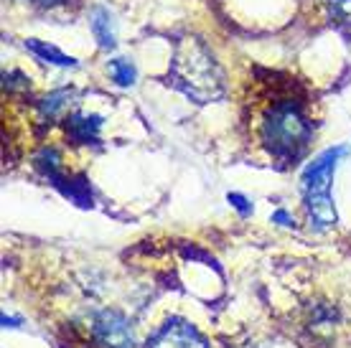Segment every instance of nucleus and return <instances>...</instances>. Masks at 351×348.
I'll return each mask as SVG.
<instances>
[{
	"label": "nucleus",
	"mask_w": 351,
	"mask_h": 348,
	"mask_svg": "<svg viewBox=\"0 0 351 348\" xmlns=\"http://www.w3.org/2000/svg\"><path fill=\"white\" fill-rule=\"evenodd\" d=\"M168 79L178 92L199 105H209L224 97V74L209 46L196 36H184L173 46Z\"/></svg>",
	"instance_id": "nucleus-1"
},
{
	"label": "nucleus",
	"mask_w": 351,
	"mask_h": 348,
	"mask_svg": "<svg viewBox=\"0 0 351 348\" xmlns=\"http://www.w3.org/2000/svg\"><path fill=\"white\" fill-rule=\"evenodd\" d=\"M313 125L303 102L295 97H278L260 120V140L265 150L282 163H293L306 153Z\"/></svg>",
	"instance_id": "nucleus-2"
},
{
	"label": "nucleus",
	"mask_w": 351,
	"mask_h": 348,
	"mask_svg": "<svg viewBox=\"0 0 351 348\" xmlns=\"http://www.w3.org/2000/svg\"><path fill=\"white\" fill-rule=\"evenodd\" d=\"M346 156V148H328L318 158H313V163H308L303 171L300 186H303V201L311 221L318 229L334 227L336 224V209L334 199H331V178H334L336 163L339 158Z\"/></svg>",
	"instance_id": "nucleus-3"
},
{
	"label": "nucleus",
	"mask_w": 351,
	"mask_h": 348,
	"mask_svg": "<svg viewBox=\"0 0 351 348\" xmlns=\"http://www.w3.org/2000/svg\"><path fill=\"white\" fill-rule=\"evenodd\" d=\"M89 336L99 348H135L128 318L117 310H97L89 315Z\"/></svg>",
	"instance_id": "nucleus-4"
},
{
	"label": "nucleus",
	"mask_w": 351,
	"mask_h": 348,
	"mask_svg": "<svg viewBox=\"0 0 351 348\" xmlns=\"http://www.w3.org/2000/svg\"><path fill=\"white\" fill-rule=\"evenodd\" d=\"M36 168L49 178V183H53L64 196H69L71 201H77L80 206H92V193L84 178H66V173L62 171V158L53 148H44L36 156Z\"/></svg>",
	"instance_id": "nucleus-5"
},
{
	"label": "nucleus",
	"mask_w": 351,
	"mask_h": 348,
	"mask_svg": "<svg viewBox=\"0 0 351 348\" xmlns=\"http://www.w3.org/2000/svg\"><path fill=\"white\" fill-rule=\"evenodd\" d=\"M148 348H209V340L191 323L173 318L150 336Z\"/></svg>",
	"instance_id": "nucleus-6"
},
{
	"label": "nucleus",
	"mask_w": 351,
	"mask_h": 348,
	"mask_svg": "<svg viewBox=\"0 0 351 348\" xmlns=\"http://www.w3.org/2000/svg\"><path fill=\"white\" fill-rule=\"evenodd\" d=\"M99 127H102V120L97 114H71V117H66V135L80 145L97 142Z\"/></svg>",
	"instance_id": "nucleus-7"
},
{
	"label": "nucleus",
	"mask_w": 351,
	"mask_h": 348,
	"mask_svg": "<svg viewBox=\"0 0 351 348\" xmlns=\"http://www.w3.org/2000/svg\"><path fill=\"white\" fill-rule=\"evenodd\" d=\"M89 26H92V34H95V38L99 41L102 49H114L117 34H114V21H112V13H110V10L107 8L92 10V21H89Z\"/></svg>",
	"instance_id": "nucleus-8"
},
{
	"label": "nucleus",
	"mask_w": 351,
	"mask_h": 348,
	"mask_svg": "<svg viewBox=\"0 0 351 348\" xmlns=\"http://www.w3.org/2000/svg\"><path fill=\"white\" fill-rule=\"evenodd\" d=\"M26 49L34 56H38L41 61H49V64H56V66H77V59L74 56H66L64 51H59L56 46H51V44H46V41H38V38H28L26 41Z\"/></svg>",
	"instance_id": "nucleus-9"
},
{
	"label": "nucleus",
	"mask_w": 351,
	"mask_h": 348,
	"mask_svg": "<svg viewBox=\"0 0 351 348\" xmlns=\"http://www.w3.org/2000/svg\"><path fill=\"white\" fill-rule=\"evenodd\" d=\"M66 99H69V92H66V89H62V92H53V95H49L46 99H41V102H38L41 122H53V120H56V117H59V112L64 110V105H66Z\"/></svg>",
	"instance_id": "nucleus-10"
},
{
	"label": "nucleus",
	"mask_w": 351,
	"mask_h": 348,
	"mask_svg": "<svg viewBox=\"0 0 351 348\" xmlns=\"http://www.w3.org/2000/svg\"><path fill=\"white\" fill-rule=\"evenodd\" d=\"M316 3L326 10V16L331 21L351 26V0H316Z\"/></svg>",
	"instance_id": "nucleus-11"
},
{
	"label": "nucleus",
	"mask_w": 351,
	"mask_h": 348,
	"mask_svg": "<svg viewBox=\"0 0 351 348\" xmlns=\"http://www.w3.org/2000/svg\"><path fill=\"white\" fill-rule=\"evenodd\" d=\"M110 74H112V79L120 84V87H130V84H135V77H138L135 66H132L128 59H114L112 64H110Z\"/></svg>",
	"instance_id": "nucleus-12"
},
{
	"label": "nucleus",
	"mask_w": 351,
	"mask_h": 348,
	"mask_svg": "<svg viewBox=\"0 0 351 348\" xmlns=\"http://www.w3.org/2000/svg\"><path fill=\"white\" fill-rule=\"evenodd\" d=\"M227 199H229V203H232L234 209L242 211V214H250V211H252V206L247 203V199H245V196H239V193H229Z\"/></svg>",
	"instance_id": "nucleus-13"
},
{
	"label": "nucleus",
	"mask_w": 351,
	"mask_h": 348,
	"mask_svg": "<svg viewBox=\"0 0 351 348\" xmlns=\"http://www.w3.org/2000/svg\"><path fill=\"white\" fill-rule=\"evenodd\" d=\"M36 5H44V8H51V5H62V3H69V0H31Z\"/></svg>",
	"instance_id": "nucleus-14"
}]
</instances>
